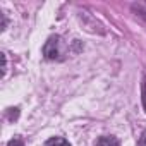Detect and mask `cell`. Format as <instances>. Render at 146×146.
Here are the masks:
<instances>
[{
  "mask_svg": "<svg viewBox=\"0 0 146 146\" xmlns=\"http://www.w3.org/2000/svg\"><path fill=\"white\" fill-rule=\"evenodd\" d=\"M45 146H70V144H69V141L64 139V137H52V139H48V141L45 143Z\"/></svg>",
  "mask_w": 146,
  "mask_h": 146,
  "instance_id": "3",
  "label": "cell"
},
{
  "mask_svg": "<svg viewBox=\"0 0 146 146\" xmlns=\"http://www.w3.org/2000/svg\"><path fill=\"white\" fill-rule=\"evenodd\" d=\"M5 72H7V55L2 53V78L5 76Z\"/></svg>",
  "mask_w": 146,
  "mask_h": 146,
  "instance_id": "5",
  "label": "cell"
},
{
  "mask_svg": "<svg viewBox=\"0 0 146 146\" xmlns=\"http://www.w3.org/2000/svg\"><path fill=\"white\" fill-rule=\"evenodd\" d=\"M95 146H120V143L117 141V137L113 136H102Z\"/></svg>",
  "mask_w": 146,
  "mask_h": 146,
  "instance_id": "2",
  "label": "cell"
},
{
  "mask_svg": "<svg viewBox=\"0 0 146 146\" xmlns=\"http://www.w3.org/2000/svg\"><path fill=\"white\" fill-rule=\"evenodd\" d=\"M43 55L48 60H57L62 55V38L60 36H50L43 46Z\"/></svg>",
  "mask_w": 146,
  "mask_h": 146,
  "instance_id": "1",
  "label": "cell"
},
{
  "mask_svg": "<svg viewBox=\"0 0 146 146\" xmlns=\"http://www.w3.org/2000/svg\"><path fill=\"white\" fill-rule=\"evenodd\" d=\"M141 100H143V108L146 112V86H143V96H141Z\"/></svg>",
  "mask_w": 146,
  "mask_h": 146,
  "instance_id": "8",
  "label": "cell"
},
{
  "mask_svg": "<svg viewBox=\"0 0 146 146\" xmlns=\"http://www.w3.org/2000/svg\"><path fill=\"white\" fill-rule=\"evenodd\" d=\"M7 146H24V141H23L21 137H12Z\"/></svg>",
  "mask_w": 146,
  "mask_h": 146,
  "instance_id": "4",
  "label": "cell"
},
{
  "mask_svg": "<svg viewBox=\"0 0 146 146\" xmlns=\"http://www.w3.org/2000/svg\"><path fill=\"white\" fill-rule=\"evenodd\" d=\"M144 7H146V5H144ZM141 16H144V17H146V12H143V11H141Z\"/></svg>",
  "mask_w": 146,
  "mask_h": 146,
  "instance_id": "10",
  "label": "cell"
},
{
  "mask_svg": "<svg viewBox=\"0 0 146 146\" xmlns=\"http://www.w3.org/2000/svg\"><path fill=\"white\" fill-rule=\"evenodd\" d=\"M0 16H2V26H0V29L4 31V29L7 28V16H5L4 12H0Z\"/></svg>",
  "mask_w": 146,
  "mask_h": 146,
  "instance_id": "7",
  "label": "cell"
},
{
  "mask_svg": "<svg viewBox=\"0 0 146 146\" xmlns=\"http://www.w3.org/2000/svg\"><path fill=\"white\" fill-rule=\"evenodd\" d=\"M141 146H146V131H144L143 136H141Z\"/></svg>",
  "mask_w": 146,
  "mask_h": 146,
  "instance_id": "9",
  "label": "cell"
},
{
  "mask_svg": "<svg viewBox=\"0 0 146 146\" xmlns=\"http://www.w3.org/2000/svg\"><path fill=\"white\" fill-rule=\"evenodd\" d=\"M19 117V108H9V119H17Z\"/></svg>",
  "mask_w": 146,
  "mask_h": 146,
  "instance_id": "6",
  "label": "cell"
}]
</instances>
